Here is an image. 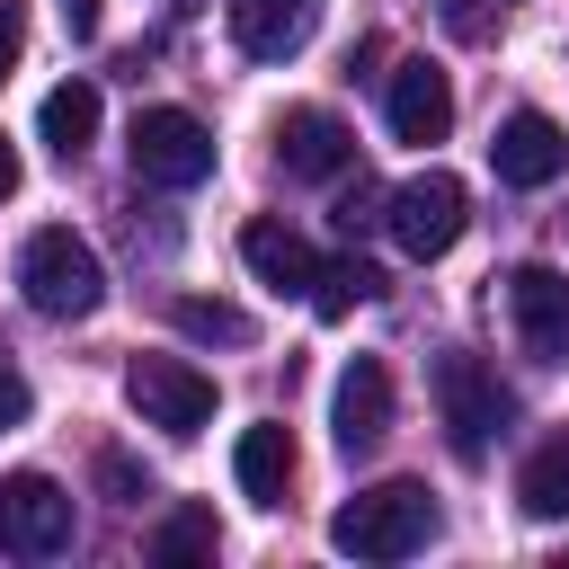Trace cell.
I'll return each mask as SVG.
<instances>
[{
    "label": "cell",
    "instance_id": "obj_1",
    "mask_svg": "<svg viewBox=\"0 0 569 569\" xmlns=\"http://www.w3.org/2000/svg\"><path fill=\"white\" fill-rule=\"evenodd\" d=\"M18 293H27L44 320H89V311L107 302V267H98V249H89L71 222H44V231H27V249H18Z\"/></svg>",
    "mask_w": 569,
    "mask_h": 569
},
{
    "label": "cell",
    "instance_id": "obj_2",
    "mask_svg": "<svg viewBox=\"0 0 569 569\" xmlns=\"http://www.w3.org/2000/svg\"><path fill=\"white\" fill-rule=\"evenodd\" d=\"M329 542L356 551V560H409L436 542V498L418 480H382V489H356L338 516H329Z\"/></svg>",
    "mask_w": 569,
    "mask_h": 569
},
{
    "label": "cell",
    "instance_id": "obj_3",
    "mask_svg": "<svg viewBox=\"0 0 569 569\" xmlns=\"http://www.w3.org/2000/svg\"><path fill=\"white\" fill-rule=\"evenodd\" d=\"M382 222H391V240H400L409 258H445V249L462 240V222H471V187H462L453 169H418L409 187L382 196Z\"/></svg>",
    "mask_w": 569,
    "mask_h": 569
},
{
    "label": "cell",
    "instance_id": "obj_4",
    "mask_svg": "<svg viewBox=\"0 0 569 569\" xmlns=\"http://www.w3.org/2000/svg\"><path fill=\"white\" fill-rule=\"evenodd\" d=\"M436 418H445V445H453V462H480L489 453V436L507 427V391L489 382V365L480 356H436Z\"/></svg>",
    "mask_w": 569,
    "mask_h": 569
},
{
    "label": "cell",
    "instance_id": "obj_5",
    "mask_svg": "<svg viewBox=\"0 0 569 569\" xmlns=\"http://www.w3.org/2000/svg\"><path fill=\"white\" fill-rule=\"evenodd\" d=\"M0 551L9 560H53L71 551V489L53 471H9L0 480Z\"/></svg>",
    "mask_w": 569,
    "mask_h": 569
},
{
    "label": "cell",
    "instance_id": "obj_6",
    "mask_svg": "<svg viewBox=\"0 0 569 569\" xmlns=\"http://www.w3.org/2000/svg\"><path fill=\"white\" fill-rule=\"evenodd\" d=\"M124 151H133V169L151 187H204L213 178V133L187 107H142L133 133H124Z\"/></svg>",
    "mask_w": 569,
    "mask_h": 569
},
{
    "label": "cell",
    "instance_id": "obj_7",
    "mask_svg": "<svg viewBox=\"0 0 569 569\" xmlns=\"http://www.w3.org/2000/svg\"><path fill=\"white\" fill-rule=\"evenodd\" d=\"M124 400L142 409V427L196 436V427L213 418V373H196L187 356H133V365H124Z\"/></svg>",
    "mask_w": 569,
    "mask_h": 569
},
{
    "label": "cell",
    "instance_id": "obj_8",
    "mask_svg": "<svg viewBox=\"0 0 569 569\" xmlns=\"http://www.w3.org/2000/svg\"><path fill=\"white\" fill-rule=\"evenodd\" d=\"M489 160H498V178H507V187H551V178L569 169V133H560L542 107H516V116H498Z\"/></svg>",
    "mask_w": 569,
    "mask_h": 569
},
{
    "label": "cell",
    "instance_id": "obj_9",
    "mask_svg": "<svg viewBox=\"0 0 569 569\" xmlns=\"http://www.w3.org/2000/svg\"><path fill=\"white\" fill-rule=\"evenodd\" d=\"M329 436H338V453H373V445L391 436V373H382V356H356V365L338 373V391H329Z\"/></svg>",
    "mask_w": 569,
    "mask_h": 569
},
{
    "label": "cell",
    "instance_id": "obj_10",
    "mask_svg": "<svg viewBox=\"0 0 569 569\" xmlns=\"http://www.w3.org/2000/svg\"><path fill=\"white\" fill-rule=\"evenodd\" d=\"M507 311H516V338L542 365H569V276L560 267H516L507 276Z\"/></svg>",
    "mask_w": 569,
    "mask_h": 569
},
{
    "label": "cell",
    "instance_id": "obj_11",
    "mask_svg": "<svg viewBox=\"0 0 569 569\" xmlns=\"http://www.w3.org/2000/svg\"><path fill=\"white\" fill-rule=\"evenodd\" d=\"M382 116H391V133H400V142H445V124H453V80H445L427 53H409V62L391 71Z\"/></svg>",
    "mask_w": 569,
    "mask_h": 569
},
{
    "label": "cell",
    "instance_id": "obj_12",
    "mask_svg": "<svg viewBox=\"0 0 569 569\" xmlns=\"http://www.w3.org/2000/svg\"><path fill=\"white\" fill-rule=\"evenodd\" d=\"M320 27V0H231V44L249 62H293Z\"/></svg>",
    "mask_w": 569,
    "mask_h": 569
},
{
    "label": "cell",
    "instance_id": "obj_13",
    "mask_svg": "<svg viewBox=\"0 0 569 569\" xmlns=\"http://www.w3.org/2000/svg\"><path fill=\"white\" fill-rule=\"evenodd\" d=\"M276 160H284V178H338V169L356 160V133H347L329 107H284Z\"/></svg>",
    "mask_w": 569,
    "mask_h": 569
},
{
    "label": "cell",
    "instance_id": "obj_14",
    "mask_svg": "<svg viewBox=\"0 0 569 569\" xmlns=\"http://www.w3.org/2000/svg\"><path fill=\"white\" fill-rule=\"evenodd\" d=\"M240 258H249V276L276 284V293H311V276H320V249H311L293 222H276V213H258V222L240 231Z\"/></svg>",
    "mask_w": 569,
    "mask_h": 569
},
{
    "label": "cell",
    "instance_id": "obj_15",
    "mask_svg": "<svg viewBox=\"0 0 569 569\" xmlns=\"http://www.w3.org/2000/svg\"><path fill=\"white\" fill-rule=\"evenodd\" d=\"M231 480H240V498L249 507H284V480H293V436L267 418V427H249L240 445H231Z\"/></svg>",
    "mask_w": 569,
    "mask_h": 569
},
{
    "label": "cell",
    "instance_id": "obj_16",
    "mask_svg": "<svg viewBox=\"0 0 569 569\" xmlns=\"http://www.w3.org/2000/svg\"><path fill=\"white\" fill-rule=\"evenodd\" d=\"M36 133H44V151H53V160H80V151L98 142V89H89V80H62V89H44V107H36Z\"/></svg>",
    "mask_w": 569,
    "mask_h": 569
},
{
    "label": "cell",
    "instance_id": "obj_17",
    "mask_svg": "<svg viewBox=\"0 0 569 569\" xmlns=\"http://www.w3.org/2000/svg\"><path fill=\"white\" fill-rule=\"evenodd\" d=\"M516 498H525V516H542V525H560V516H569V436H542V445L525 453Z\"/></svg>",
    "mask_w": 569,
    "mask_h": 569
},
{
    "label": "cell",
    "instance_id": "obj_18",
    "mask_svg": "<svg viewBox=\"0 0 569 569\" xmlns=\"http://www.w3.org/2000/svg\"><path fill=\"white\" fill-rule=\"evenodd\" d=\"M373 293H382V267L356 258V249H347V258H320V276H311V311H320V320H347V311L373 302Z\"/></svg>",
    "mask_w": 569,
    "mask_h": 569
},
{
    "label": "cell",
    "instance_id": "obj_19",
    "mask_svg": "<svg viewBox=\"0 0 569 569\" xmlns=\"http://www.w3.org/2000/svg\"><path fill=\"white\" fill-rule=\"evenodd\" d=\"M169 320H178V338H204V347H249L258 338V320L240 302H213V293H178Z\"/></svg>",
    "mask_w": 569,
    "mask_h": 569
},
{
    "label": "cell",
    "instance_id": "obj_20",
    "mask_svg": "<svg viewBox=\"0 0 569 569\" xmlns=\"http://www.w3.org/2000/svg\"><path fill=\"white\" fill-rule=\"evenodd\" d=\"M151 560L160 569H187V560H213V507H178L160 533H151Z\"/></svg>",
    "mask_w": 569,
    "mask_h": 569
},
{
    "label": "cell",
    "instance_id": "obj_21",
    "mask_svg": "<svg viewBox=\"0 0 569 569\" xmlns=\"http://www.w3.org/2000/svg\"><path fill=\"white\" fill-rule=\"evenodd\" d=\"M373 222H382V187H373V178H365V169H356V187H347V196H338V231H347V240H356V231H373Z\"/></svg>",
    "mask_w": 569,
    "mask_h": 569
},
{
    "label": "cell",
    "instance_id": "obj_22",
    "mask_svg": "<svg viewBox=\"0 0 569 569\" xmlns=\"http://www.w3.org/2000/svg\"><path fill=\"white\" fill-rule=\"evenodd\" d=\"M27 409H36V391H27V373H18V356L0 347V436H9V427H27Z\"/></svg>",
    "mask_w": 569,
    "mask_h": 569
},
{
    "label": "cell",
    "instance_id": "obj_23",
    "mask_svg": "<svg viewBox=\"0 0 569 569\" xmlns=\"http://www.w3.org/2000/svg\"><path fill=\"white\" fill-rule=\"evenodd\" d=\"M18 53H27V9H18V0H0V80L18 71Z\"/></svg>",
    "mask_w": 569,
    "mask_h": 569
},
{
    "label": "cell",
    "instance_id": "obj_24",
    "mask_svg": "<svg viewBox=\"0 0 569 569\" xmlns=\"http://www.w3.org/2000/svg\"><path fill=\"white\" fill-rule=\"evenodd\" d=\"M98 480H107V489H116V498H142V471H133V462H124V453H107V462H98Z\"/></svg>",
    "mask_w": 569,
    "mask_h": 569
},
{
    "label": "cell",
    "instance_id": "obj_25",
    "mask_svg": "<svg viewBox=\"0 0 569 569\" xmlns=\"http://www.w3.org/2000/svg\"><path fill=\"white\" fill-rule=\"evenodd\" d=\"M62 27H71V44H89L98 36V0H62Z\"/></svg>",
    "mask_w": 569,
    "mask_h": 569
},
{
    "label": "cell",
    "instance_id": "obj_26",
    "mask_svg": "<svg viewBox=\"0 0 569 569\" xmlns=\"http://www.w3.org/2000/svg\"><path fill=\"white\" fill-rule=\"evenodd\" d=\"M0 196H18V151H9V133H0Z\"/></svg>",
    "mask_w": 569,
    "mask_h": 569
}]
</instances>
